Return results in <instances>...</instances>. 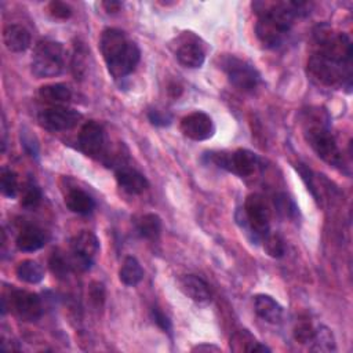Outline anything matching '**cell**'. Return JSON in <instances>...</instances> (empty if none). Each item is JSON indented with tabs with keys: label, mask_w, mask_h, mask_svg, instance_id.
Returning <instances> with one entry per match:
<instances>
[{
	"label": "cell",
	"mask_w": 353,
	"mask_h": 353,
	"mask_svg": "<svg viewBox=\"0 0 353 353\" xmlns=\"http://www.w3.org/2000/svg\"><path fill=\"white\" fill-rule=\"evenodd\" d=\"M105 145L102 127L97 121H87L79 134V148L88 157H99Z\"/></svg>",
	"instance_id": "4fadbf2b"
},
{
	"label": "cell",
	"mask_w": 353,
	"mask_h": 353,
	"mask_svg": "<svg viewBox=\"0 0 353 353\" xmlns=\"http://www.w3.org/2000/svg\"><path fill=\"white\" fill-rule=\"evenodd\" d=\"M39 97L52 106H63L72 99L70 88L63 83H54L40 87Z\"/></svg>",
	"instance_id": "ffe728a7"
},
{
	"label": "cell",
	"mask_w": 353,
	"mask_h": 353,
	"mask_svg": "<svg viewBox=\"0 0 353 353\" xmlns=\"http://www.w3.org/2000/svg\"><path fill=\"white\" fill-rule=\"evenodd\" d=\"M119 279L123 284L134 287L143 279V269L137 258L125 256L120 269H119Z\"/></svg>",
	"instance_id": "603a6c76"
},
{
	"label": "cell",
	"mask_w": 353,
	"mask_h": 353,
	"mask_svg": "<svg viewBox=\"0 0 353 353\" xmlns=\"http://www.w3.org/2000/svg\"><path fill=\"white\" fill-rule=\"evenodd\" d=\"M212 161L239 175V176H250L252 175L259 167V157L256 153L248 149H237L232 153H211Z\"/></svg>",
	"instance_id": "ba28073f"
},
{
	"label": "cell",
	"mask_w": 353,
	"mask_h": 353,
	"mask_svg": "<svg viewBox=\"0 0 353 353\" xmlns=\"http://www.w3.org/2000/svg\"><path fill=\"white\" fill-rule=\"evenodd\" d=\"M0 189H1V193L6 197H10V199H14L18 194V190H19L18 176L14 171H11V170H3L1 171Z\"/></svg>",
	"instance_id": "f546056e"
},
{
	"label": "cell",
	"mask_w": 353,
	"mask_h": 353,
	"mask_svg": "<svg viewBox=\"0 0 353 353\" xmlns=\"http://www.w3.org/2000/svg\"><path fill=\"white\" fill-rule=\"evenodd\" d=\"M21 145L23 148V150L32 156V157H37L39 154V141L37 138L26 128H23L21 131Z\"/></svg>",
	"instance_id": "4dcf8cb0"
},
{
	"label": "cell",
	"mask_w": 353,
	"mask_h": 353,
	"mask_svg": "<svg viewBox=\"0 0 353 353\" xmlns=\"http://www.w3.org/2000/svg\"><path fill=\"white\" fill-rule=\"evenodd\" d=\"M243 221L256 239L262 240V237L269 233L270 215L268 205L261 194L252 193L247 196L243 208Z\"/></svg>",
	"instance_id": "52a82bcc"
},
{
	"label": "cell",
	"mask_w": 353,
	"mask_h": 353,
	"mask_svg": "<svg viewBox=\"0 0 353 353\" xmlns=\"http://www.w3.org/2000/svg\"><path fill=\"white\" fill-rule=\"evenodd\" d=\"M310 350L313 352H334L335 350V338L330 328L325 325H320L314 330L312 338Z\"/></svg>",
	"instance_id": "484cf974"
},
{
	"label": "cell",
	"mask_w": 353,
	"mask_h": 353,
	"mask_svg": "<svg viewBox=\"0 0 353 353\" xmlns=\"http://www.w3.org/2000/svg\"><path fill=\"white\" fill-rule=\"evenodd\" d=\"M99 50L106 63L108 72L116 80L131 74L139 63L141 50L116 28H106L99 39Z\"/></svg>",
	"instance_id": "6da1fadb"
},
{
	"label": "cell",
	"mask_w": 353,
	"mask_h": 353,
	"mask_svg": "<svg viewBox=\"0 0 353 353\" xmlns=\"http://www.w3.org/2000/svg\"><path fill=\"white\" fill-rule=\"evenodd\" d=\"M102 6L103 8L108 11V12H117L120 8H121V3L120 1H116V0H110V1H102Z\"/></svg>",
	"instance_id": "f35d334b"
},
{
	"label": "cell",
	"mask_w": 353,
	"mask_h": 353,
	"mask_svg": "<svg viewBox=\"0 0 353 353\" xmlns=\"http://www.w3.org/2000/svg\"><path fill=\"white\" fill-rule=\"evenodd\" d=\"M252 10L258 15L255 33L265 47H277L290 32L295 11L291 1H254Z\"/></svg>",
	"instance_id": "7a4b0ae2"
},
{
	"label": "cell",
	"mask_w": 353,
	"mask_h": 353,
	"mask_svg": "<svg viewBox=\"0 0 353 353\" xmlns=\"http://www.w3.org/2000/svg\"><path fill=\"white\" fill-rule=\"evenodd\" d=\"M314 328L309 321H301L294 330V336L299 343H309L313 338Z\"/></svg>",
	"instance_id": "d6a6232c"
},
{
	"label": "cell",
	"mask_w": 353,
	"mask_h": 353,
	"mask_svg": "<svg viewBox=\"0 0 353 353\" xmlns=\"http://www.w3.org/2000/svg\"><path fill=\"white\" fill-rule=\"evenodd\" d=\"M81 114L66 106H51L39 113V123L48 131H66L79 124Z\"/></svg>",
	"instance_id": "8fae6325"
},
{
	"label": "cell",
	"mask_w": 353,
	"mask_h": 353,
	"mask_svg": "<svg viewBox=\"0 0 353 353\" xmlns=\"http://www.w3.org/2000/svg\"><path fill=\"white\" fill-rule=\"evenodd\" d=\"M3 41L10 51L23 52L30 47V34L22 25L11 23L3 30Z\"/></svg>",
	"instance_id": "ac0fdd59"
},
{
	"label": "cell",
	"mask_w": 353,
	"mask_h": 353,
	"mask_svg": "<svg viewBox=\"0 0 353 353\" xmlns=\"http://www.w3.org/2000/svg\"><path fill=\"white\" fill-rule=\"evenodd\" d=\"M65 48L59 41L41 40L36 44L32 57V73L39 77H55L63 72Z\"/></svg>",
	"instance_id": "5b68a950"
},
{
	"label": "cell",
	"mask_w": 353,
	"mask_h": 353,
	"mask_svg": "<svg viewBox=\"0 0 353 353\" xmlns=\"http://www.w3.org/2000/svg\"><path fill=\"white\" fill-rule=\"evenodd\" d=\"M295 168H296L298 174L301 175L302 181L305 182V185H306L307 190L312 193V196L314 197V200H316V201H319V200H320V197H319V194H317V190H316V186H314V183H313L312 171H310V170H309V168H307L305 164H296V165H295Z\"/></svg>",
	"instance_id": "836d02e7"
},
{
	"label": "cell",
	"mask_w": 353,
	"mask_h": 353,
	"mask_svg": "<svg viewBox=\"0 0 353 353\" xmlns=\"http://www.w3.org/2000/svg\"><path fill=\"white\" fill-rule=\"evenodd\" d=\"M181 131L193 141H205L214 135L212 119L204 112H193L181 120Z\"/></svg>",
	"instance_id": "7c38bea8"
},
{
	"label": "cell",
	"mask_w": 353,
	"mask_h": 353,
	"mask_svg": "<svg viewBox=\"0 0 353 353\" xmlns=\"http://www.w3.org/2000/svg\"><path fill=\"white\" fill-rule=\"evenodd\" d=\"M307 73L319 84L327 87L350 88L352 81V62H342L328 58L320 52H313L307 61Z\"/></svg>",
	"instance_id": "277c9868"
},
{
	"label": "cell",
	"mask_w": 353,
	"mask_h": 353,
	"mask_svg": "<svg viewBox=\"0 0 353 353\" xmlns=\"http://www.w3.org/2000/svg\"><path fill=\"white\" fill-rule=\"evenodd\" d=\"M181 290L186 296L197 303H207L211 299V291L208 284L196 274H186L179 281Z\"/></svg>",
	"instance_id": "e0dca14e"
},
{
	"label": "cell",
	"mask_w": 353,
	"mask_h": 353,
	"mask_svg": "<svg viewBox=\"0 0 353 353\" xmlns=\"http://www.w3.org/2000/svg\"><path fill=\"white\" fill-rule=\"evenodd\" d=\"M221 65L228 76V80L237 90L251 92L258 87L261 81L259 72L247 61L234 55H226L222 58Z\"/></svg>",
	"instance_id": "8992f818"
},
{
	"label": "cell",
	"mask_w": 353,
	"mask_h": 353,
	"mask_svg": "<svg viewBox=\"0 0 353 353\" xmlns=\"http://www.w3.org/2000/svg\"><path fill=\"white\" fill-rule=\"evenodd\" d=\"M116 181L119 186L125 190L130 194H139L145 192L149 186V182L143 174L139 171L130 168V167H123L117 170L116 172Z\"/></svg>",
	"instance_id": "2e32d148"
},
{
	"label": "cell",
	"mask_w": 353,
	"mask_h": 353,
	"mask_svg": "<svg viewBox=\"0 0 353 353\" xmlns=\"http://www.w3.org/2000/svg\"><path fill=\"white\" fill-rule=\"evenodd\" d=\"M65 204L72 212H76L80 215L91 214L92 210L95 208L94 199L87 192L77 188L68 192V194L65 196Z\"/></svg>",
	"instance_id": "44dd1931"
},
{
	"label": "cell",
	"mask_w": 353,
	"mask_h": 353,
	"mask_svg": "<svg viewBox=\"0 0 353 353\" xmlns=\"http://www.w3.org/2000/svg\"><path fill=\"white\" fill-rule=\"evenodd\" d=\"M90 301L92 302V305L95 307H101L103 305V301H105V288H103V284L98 283V281H94L91 283L90 285Z\"/></svg>",
	"instance_id": "8d00e7d4"
},
{
	"label": "cell",
	"mask_w": 353,
	"mask_h": 353,
	"mask_svg": "<svg viewBox=\"0 0 353 353\" xmlns=\"http://www.w3.org/2000/svg\"><path fill=\"white\" fill-rule=\"evenodd\" d=\"M137 232L142 239L157 240L161 233V218L154 212L143 214L137 221Z\"/></svg>",
	"instance_id": "cb8c5ba5"
},
{
	"label": "cell",
	"mask_w": 353,
	"mask_h": 353,
	"mask_svg": "<svg viewBox=\"0 0 353 353\" xmlns=\"http://www.w3.org/2000/svg\"><path fill=\"white\" fill-rule=\"evenodd\" d=\"M148 119L152 124L154 125H159V127H165V125H170L171 121H172V116L167 112H163V110H159V109H150L148 112Z\"/></svg>",
	"instance_id": "d590c367"
},
{
	"label": "cell",
	"mask_w": 353,
	"mask_h": 353,
	"mask_svg": "<svg viewBox=\"0 0 353 353\" xmlns=\"http://www.w3.org/2000/svg\"><path fill=\"white\" fill-rule=\"evenodd\" d=\"M41 197H43V194H41L40 188L33 181H29L25 183V186L21 192V204L25 208H34L40 204Z\"/></svg>",
	"instance_id": "83f0119b"
},
{
	"label": "cell",
	"mask_w": 353,
	"mask_h": 353,
	"mask_svg": "<svg viewBox=\"0 0 353 353\" xmlns=\"http://www.w3.org/2000/svg\"><path fill=\"white\" fill-rule=\"evenodd\" d=\"M50 269L52 270V273L57 276V277H63L68 274V270H69V265L66 262V259L58 254V252H54L50 258Z\"/></svg>",
	"instance_id": "1f68e13d"
},
{
	"label": "cell",
	"mask_w": 353,
	"mask_h": 353,
	"mask_svg": "<svg viewBox=\"0 0 353 353\" xmlns=\"http://www.w3.org/2000/svg\"><path fill=\"white\" fill-rule=\"evenodd\" d=\"M274 207L277 212L285 218L295 219L298 216V207L295 201L285 193H277L274 196Z\"/></svg>",
	"instance_id": "f1b7e54d"
},
{
	"label": "cell",
	"mask_w": 353,
	"mask_h": 353,
	"mask_svg": "<svg viewBox=\"0 0 353 353\" xmlns=\"http://www.w3.org/2000/svg\"><path fill=\"white\" fill-rule=\"evenodd\" d=\"M15 272L19 280L29 284H37L44 279V270L41 265L33 259H25L19 262Z\"/></svg>",
	"instance_id": "d4e9b609"
},
{
	"label": "cell",
	"mask_w": 353,
	"mask_h": 353,
	"mask_svg": "<svg viewBox=\"0 0 353 353\" xmlns=\"http://www.w3.org/2000/svg\"><path fill=\"white\" fill-rule=\"evenodd\" d=\"M305 137L314 150V153L324 160L327 164L332 167H342L345 165L343 156L341 149L336 145V141L330 131L327 119L321 116V112L317 110L314 114L307 117Z\"/></svg>",
	"instance_id": "3957f363"
},
{
	"label": "cell",
	"mask_w": 353,
	"mask_h": 353,
	"mask_svg": "<svg viewBox=\"0 0 353 353\" xmlns=\"http://www.w3.org/2000/svg\"><path fill=\"white\" fill-rule=\"evenodd\" d=\"M255 313L266 323L279 324L283 320V306L270 295L258 294L254 298Z\"/></svg>",
	"instance_id": "5bb4252c"
},
{
	"label": "cell",
	"mask_w": 353,
	"mask_h": 353,
	"mask_svg": "<svg viewBox=\"0 0 353 353\" xmlns=\"http://www.w3.org/2000/svg\"><path fill=\"white\" fill-rule=\"evenodd\" d=\"M8 307L23 321H36L43 314V305L39 295L25 290L11 291Z\"/></svg>",
	"instance_id": "30bf717a"
},
{
	"label": "cell",
	"mask_w": 353,
	"mask_h": 353,
	"mask_svg": "<svg viewBox=\"0 0 353 353\" xmlns=\"http://www.w3.org/2000/svg\"><path fill=\"white\" fill-rule=\"evenodd\" d=\"M230 349L233 352H270V349L261 343L248 330H240L232 335Z\"/></svg>",
	"instance_id": "7402d4cb"
},
{
	"label": "cell",
	"mask_w": 353,
	"mask_h": 353,
	"mask_svg": "<svg viewBox=\"0 0 353 353\" xmlns=\"http://www.w3.org/2000/svg\"><path fill=\"white\" fill-rule=\"evenodd\" d=\"M175 57L182 66L190 68V69L200 68L205 59L203 47L194 40L182 41L175 51Z\"/></svg>",
	"instance_id": "9a60e30c"
},
{
	"label": "cell",
	"mask_w": 353,
	"mask_h": 353,
	"mask_svg": "<svg viewBox=\"0 0 353 353\" xmlns=\"http://www.w3.org/2000/svg\"><path fill=\"white\" fill-rule=\"evenodd\" d=\"M263 250L272 258H281L285 254L284 239L279 233H268L262 237Z\"/></svg>",
	"instance_id": "4316f807"
},
{
	"label": "cell",
	"mask_w": 353,
	"mask_h": 353,
	"mask_svg": "<svg viewBox=\"0 0 353 353\" xmlns=\"http://www.w3.org/2000/svg\"><path fill=\"white\" fill-rule=\"evenodd\" d=\"M193 352H219L221 349L215 345H208V343H203V345H197L192 349Z\"/></svg>",
	"instance_id": "ab89813d"
},
{
	"label": "cell",
	"mask_w": 353,
	"mask_h": 353,
	"mask_svg": "<svg viewBox=\"0 0 353 353\" xmlns=\"http://www.w3.org/2000/svg\"><path fill=\"white\" fill-rule=\"evenodd\" d=\"M47 243V234L43 229L37 226L23 228L17 237V247L23 252H33L44 247Z\"/></svg>",
	"instance_id": "d6986e66"
},
{
	"label": "cell",
	"mask_w": 353,
	"mask_h": 353,
	"mask_svg": "<svg viewBox=\"0 0 353 353\" xmlns=\"http://www.w3.org/2000/svg\"><path fill=\"white\" fill-rule=\"evenodd\" d=\"M73 263L85 270L94 263V259L99 251V240L90 230H81L70 240Z\"/></svg>",
	"instance_id": "9c48e42d"
},
{
	"label": "cell",
	"mask_w": 353,
	"mask_h": 353,
	"mask_svg": "<svg viewBox=\"0 0 353 353\" xmlns=\"http://www.w3.org/2000/svg\"><path fill=\"white\" fill-rule=\"evenodd\" d=\"M48 11L57 19H68L72 15V8L66 3L57 0L48 4Z\"/></svg>",
	"instance_id": "e575fe53"
},
{
	"label": "cell",
	"mask_w": 353,
	"mask_h": 353,
	"mask_svg": "<svg viewBox=\"0 0 353 353\" xmlns=\"http://www.w3.org/2000/svg\"><path fill=\"white\" fill-rule=\"evenodd\" d=\"M152 319L153 321L157 324V327L160 330H163L164 332H170L172 328L171 320L168 319V316H165L164 312H161L159 307H152Z\"/></svg>",
	"instance_id": "74e56055"
}]
</instances>
